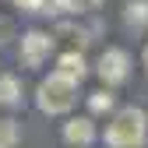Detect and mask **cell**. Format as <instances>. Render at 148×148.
<instances>
[{
  "label": "cell",
  "mask_w": 148,
  "mask_h": 148,
  "mask_svg": "<svg viewBox=\"0 0 148 148\" xmlns=\"http://www.w3.org/2000/svg\"><path fill=\"white\" fill-rule=\"evenodd\" d=\"M145 131H148V116L145 109L127 106L113 116V123L106 127V145L109 148H141L145 145Z\"/></svg>",
  "instance_id": "1"
},
{
  "label": "cell",
  "mask_w": 148,
  "mask_h": 148,
  "mask_svg": "<svg viewBox=\"0 0 148 148\" xmlns=\"http://www.w3.org/2000/svg\"><path fill=\"white\" fill-rule=\"evenodd\" d=\"M74 81L60 78V74H49V78L39 85V92H35V102H39L42 113L49 116H57V113H67V109L74 106Z\"/></svg>",
  "instance_id": "2"
},
{
  "label": "cell",
  "mask_w": 148,
  "mask_h": 148,
  "mask_svg": "<svg viewBox=\"0 0 148 148\" xmlns=\"http://www.w3.org/2000/svg\"><path fill=\"white\" fill-rule=\"evenodd\" d=\"M127 67H131V57H127L123 49H106L102 57H99V78L106 81V85H120L123 78H127Z\"/></svg>",
  "instance_id": "3"
},
{
  "label": "cell",
  "mask_w": 148,
  "mask_h": 148,
  "mask_svg": "<svg viewBox=\"0 0 148 148\" xmlns=\"http://www.w3.org/2000/svg\"><path fill=\"white\" fill-rule=\"evenodd\" d=\"M49 49H53V39H49L46 32H28L25 39H21V64L25 67H39L49 57Z\"/></svg>",
  "instance_id": "4"
},
{
  "label": "cell",
  "mask_w": 148,
  "mask_h": 148,
  "mask_svg": "<svg viewBox=\"0 0 148 148\" xmlns=\"http://www.w3.org/2000/svg\"><path fill=\"white\" fill-rule=\"evenodd\" d=\"M64 141L67 145H78V148H88L92 141H95V127H92L88 116H74L64 123Z\"/></svg>",
  "instance_id": "5"
},
{
  "label": "cell",
  "mask_w": 148,
  "mask_h": 148,
  "mask_svg": "<svg viewBox=\"0 0 148 148\" xmlns=\"http://www.w3.org/2000/svg\"><path fill=\"white\" fill-rule=\"evenodd\" d=\"M57 74L78 85V81L85 78V57H81V53H64V57H60V67H57Z\"/></svg>",
  "instance_id": "6"
},
{
  "label": "cell",
  "mask_w": 148,
  "mask_h": 148,
  "mask_svg": "<svg viewBox=\"0 0 148 148\" xmlns=\"http://www.w3.org/2000/svg\"><path fill=\"white\" fill-rule=\"evenodd\" d=\"M0 102H4V106H18V102H21L18 78H11V74H4V78H0Z\"/></svg>",
  "instance_id": "7"
},
{
  "label": "cell",
  "mask_w": 148,
  "mask_h": 148,
  "mask_svg": "<svg viewBox=\"0 0 148 148\" xmlns=\"http://www.w3.org/2000/svg\"><path fill=\"white\" fill-rule=\"evenodd\" d=\"M14 141H18L14 120H4V116H0V148H14Z\"/></svg>",
  "instance_id": "8"
},
{
  "label": "cell",
  "mask_w": 148,
  "mask_h": 148,
  "mask_svg": "<svg viewBox=\"0 0 148 148\" xmlns=\"http://www.w3.org/2000/svg\"><path fill=\"white\" fill-rule=\"evenodd\" d=\"M127 21H148V0H131L127 4Z\"/></svg>",
  "instance_id": "9"
},
{
  "label": "cell",
  "mask_w": 148,
  "mask_h": 148,
  "mask_svg": "<svg viewBox=\"0 0 148 148\" xmlns=\"http://www.w3.org/2000/svg\"><path fill=\"white\" fill-rule=\"evenodd\" d=\"M57 4L64 11H92V7H99L102 0H57Z\"/></svg>",
  "instance_id": "10"
},
{
  "label": "cell",
  "mask_w": 148,
  "mask_h": 148,
  "mask_svg": "<svg viewBox=\"0 0 148 148\" xmlns=\"http://www.w3.org/2000/svg\"><path fill=\"white\" fill-rule=\"evenodd\" d=\"M109 106H113V95H109V92H95V95H92V109H95V113H102Z\"/></svg>",
  "instance_id": "11"
},
{
  "label": "cell",
  "mask_w": 148,
  "mask_h": 148,
  "mask_svg": "<svg viewBox=\"0 0 148 148\" xmlns=\"http://www.w3.org/2000/svg\"><path fill=\"white\" fill-rule=\"evenodd\" d=\"M14 4H21V7H42V0H14Z\"/></svg>",
  "instance_id": "12"
},
{
  "label": "cell",
  "mask_w": 148,
  "mask_h": 148,
  "mask_svg": "<svg viewBox=\"0 0 148 148\" xmlns=\"http://www.w3.org/2000/svg\"><path fill=\"white\" fill-rule=\"evenodd\" d=\"M145 67H148V46H145Z\"/></svg>",
  "instance_id": "13"
}]
</instances>
